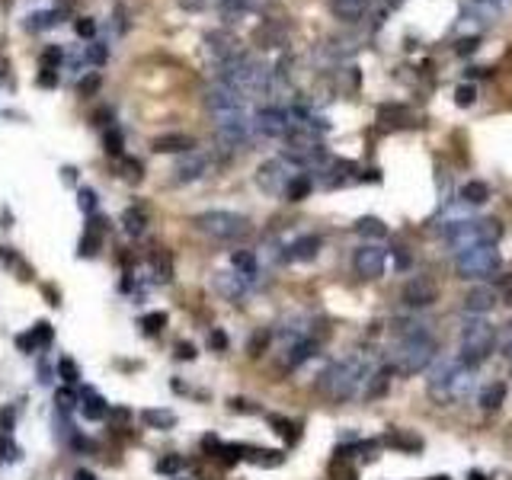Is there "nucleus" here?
Masks as SVG:
<instances>
[{
  "label": "nucleus",
  "mask_w": 512,
  "mask_h": 480,
  "mask_svg": "<svg viewBox=\"0 0 512 480\" xmlns=\"http://www.w3.org/2000/svg\"><path fill=\"white\" fill-rule=\"evenodd\" d=\"M368 378H372V362L365 356H349L327 365L318 381V391L333 404H343V400L356 398L362 391V384H368Z\"/></svg>",
  "instance_id": "1"
},
{
  "label": "nucleus",
  "mask_w": 512,
  "mask_h": 480,
  "mask_svg": "<svg viewBox=\"0 0 512 480\" xmlns=\"http://www.w3.org/2000/svg\"><path fill=\"white\" fill-rule=\"evenodd\" d=\"M432 359H436V340L422 323H410L407 330H401L397 343L391 346V365L401 375H420Z\"/></svg>",
  "instance_id": "2"
},
{
  "label": "nucleus",
  "mask_w": 512,
  "mask_h": 480,
  "mask_svg": "<svg viewBox=\"0 0 512 480\" xmlns=\"http://www.w3.org/2000/svg\"><path fill=\"white\" fill-rule=\"evenodd\" d=\"M301 173H305L301 160L291 158V154H279V158H270L256 170V186H260L266 196H285L289 186L295 183Z\"/></svg>",
  "instance_id": "3"
},
{
  "label": "nucleus",
  "mask_w": 512,
  "mask_h": 480,
  "mask_svg": "<svg viewBox=\"0 0 512 480\" xmlns=\"http://www.w3.org/2000/svg\"><path fill=\"white\" fill-rule=\"evenodd\" d=\"M193 227L199 234H205V237L224 240V244H228V240H241L243 234L250 231V221L237 212H228V208H212V212L195 215Z\"/></svg>",
  "instance_id": "4"
},
{
  "label": "nucleus",
  "mask_w": 512,
  "mask_h": 480,
  "mask_svg": "<svg viewBox=\"0 0 512 480\" xmlns=\"http://www.w3.org/2000/svg\"><path fill=\"white\" fill-rule=\"evenodd\" d=\"M493 350H497V327L487 321H474L461 333V359L458 362L468 365V369H478L480 362L490 359Z\"/></svg>",
  "instance_id": "5"
},
{
  "label": "nucleus",
  "mask_w": 512,
  "mask_h": 480,
  "mask_svg": "<svg viewBox=\"0 0 512 480\" xmlns=\"http://www.w3.org/2000/svg\"><path fill=\"white\" fill-rule=\"evenodd\" d=\"M468 388H471V369H468V365H461V362H451V359L439 362L436 371H432V378H430V394L436 400L464 398V394H468Z\"/></svg>",
  "instance_id": "6"
},
{
  "label": "nucleus",
  "mask_w": 512,
  "mask_h": 480,
  "mask_svg": "<svg viewBox=\"0 0 512 480\" xmlns=\"http://www.w3.org/2000/svg\"><path fill=\"white\" fill-rule=\"evenodd\" d=\"M499 234L503 231L497 221H451V225H445V240L455 250L474 247V244H497Z\"/></svg>",
  "instance_id": "7"
},
{
  "label": "nucleus",
  "mask_w": 512,
  "mask_h": 480,
  "mask_svg": "<svg viewBox=\"0 0 512 480\" xmlns=\"http://www.w3.org/2000/svg\"><path fill=\"white\" fill-rule=\"evenodd\" d=\"M499 269L497 244H474V247L458 250V273L461 279H487Z\"/></svg>",
  "instance_id": "8"
},
{
  "label": "nucleus",
  "mask_w": 512,
  "mask_h": 480,
  "mask_svg": "<svg viewBox=\"0 0 512 480\" xmlns=\"http://www.w3.org/2000/svg\"><path fill=\"white\" fill-rule=\"evenodd\" d=\"M291 129V116L282 106H263L253 112V138H285Z\"/></svg>",
  "instance_id": "9"
},
{
  "label": "nucleus",
  "mask_w": 512,
  "mask_h": 480,
  "mask_svg": "<svg viewBox=\"0 0 512 480\" xmlns=\"http://www.w3.org/2000/svg\"><path fill=\"white\" fill-rule=\"evenodd\" d=\"M212 167H215V158H212V151H189V154H183L180 158V164L174 167V183L176 186H186V183H195V179H202V177H208L212 173Z\"/></svg>",
  "instance_id": "10"
},
{
  "label": "nucleus",
  "mask_w": 512,
  "mask_h": 480,
  "mask_svg": "<svg viewBox=\"0 0 512 480\" xmlns=\"http://www.w3.org/2000/svg\"><path fill=\"white\" fill-rule=\"evenodd\" d=\"M250 285H253V279L243 275V273H237L234 266H224L212 275V288H215L222 298H228V302H241V298L250 292Z\"/></svg>",
  "instance_id": "11"
},
{
  "label": "nucleus",
  "mask_w": 512,
  "mask_h": 480,
  "mask_svg": "<svg viewBox=\"0 0 512 480\" xmlns=\"http://www.w3.org/2000/svg\"><path fill=\"white\" fill-rule=\"evenodd\" d=\"M353 266L362 279H378L388 269V250L378 247V244H365L353 254Z\"/></svg>",
  "instance_id": "12"
},
{
  "label": "nucleus",
  "mask_w": 512,
  "mask_h": 480,
  "mask_svg": "<svg viewBox=\"0 0 512 480\" xmlns=\"http://www.w3.org/2000/svg\"><path fill=\"white\" fill-rule=\"evenodd\" d=\"M401 298L407 308H430V304L436 302V285L426 279H410L407 285H403Z\"/></svg>",
  "instance_id": "13"
},
{
  "label": "nucleus",
  "mask_w": 512,
  "mask_h": 480,
  "mask_svg": "<svg viewBox=\"0 0 512 480\" xmlns=\"http://www.w3.org/2000/svg\"><path fill=\"white\" fill-rule=\"evenodd\" d=\"M318 250H320L318 234H305V237L291 240L289 247H285V260H289V263H308V260H314V256H318Z\"/></svg>",
  "instance_id": "14"
},
{
  "label": "nucleus",
  "mask_w": 512,
  "mask_h": 480,
  "mask_svg": "<svg viewBox=\"0 0 512 480\" xmlns=\"http://www.w3.org/2000/svg\"><path fill=\"white\" fill-rule=\"evenodd\" d=\"M493 304H497V292H493V288H487V285L474 288L471 295L464 298V311H468V314H487Z\"/></svg>",
  "instance_id": "15"
},
{
  "label": "nucleus",
  "mask_w": 512,
  "mask_h": 480,
  "mask_svg": "<svg viewBox=\"0 0 512 480\" xmlns=\"http://www.w3.org/2000/svg\"><path fill=\"white\" fill-rule=\"evenodd\" d=\"M81 413L87 419H103L106 413H109V407H106L103 394L93 391V388H83L81 391Z\"/></svg>",
  "instance_id": "16"
},
{
  "label": "nucleus",
  "mask_w": 512,
  "mask_h": 480,
  "mask_svg": "<svg viewBox=\"0 0 512 480\" xmlns=\"http://www.w3.org/2000/svg\"><path fill=\"white\" fill-rule=\"evenodd\" d=\"M154 151L157 154H189V151H195V141L189 135H164L154 141Z\"/></svg>",
  "instance_id": "17"
},
{
  "label": "nucleus",
  "mask_w": 512,
  "mask_h": 480,
  "mask_svg": "<svg viewBox=\"0 0 512 480\" xmlns=\"http://www.w3.org/2000/svg\"><path fill=\"white\" fill-rule=\"evenodd\" d=\"M365 7H368V0H330V10L346 23L359 20V16L365 14Z\"/></svg>",
  "instance_id": "18"
},
{
  "label": "nucleus",
  "mask_w": 512,
  "mask_h": 480,
  "mask_svg": "<svg viewBox=\"0 0 512 480\" xmlns=\"http://www.w3.org/2000/svg\"><path fill=\"white\" fill-rule=\"evenodd\" d=\"M141 423L151 426V429H170V426H176V413L166 410V407H147L141 413Z\"/></svg>",
  "instance_id": "19"
},
{
  "label": "nucleus",
  "mask_w": 512,
  "mask_h": 480,
  "mask_svg": "<svg viewBox=\"0 0 512 480\" xmlns=\"http://www.w3.org/2000/svg\"><path fill=\"white\" fill-rule=\"evenodd\" d=\"M49 340H52V327H49V323H35L29 333L16 336V346H20V350H26V352H33L35 346L49 343Z\"/></svg>",
  "instance_id": "20"
},
{
  "label": "nucleus",
  "mask_w": 512,
  "mask_h": 480,
  "mask_svg": "<svg viewBox=\"0 0 512 480\" xmlns=\"http://www.w3.org/2000/svg\"><path fill=\"white\" fill-rule=\"evenodd\" d=\"M461 199L468 202V206H484V202L490 199V186H487L484 179H471V183L461 186Z\"/></svg>",
  "instance_id": "21"
},
{
  "label": "nucleus",
  "mask_w": 512,
  "mask_h": 480,
  "mask_svg": "<svg viewBox=\"0 0 512 480\" xmlns=\"http://www.w3.org/2000/svg\"><path fill=\"white\" fill-rule=\"evenodd\" d=\"M122 227H125V234H128V237H141V234H145V227H147V215L141 212V208H125Z\"/></svg>",
  "instance_id": "22"
},
{
  "label": "nucleus",
  "mask_w": 512,
  "mask_h": 480,
  "mask_svg": "<svg viewBox=\"0 0 512 480\" xmlns=\"http://www.w3.org/2000/svg\"><path fill=\"white\" fill-rule=\"evenodd\" d=\"M241 455L260 467H276V465H282V458H285L282 452H266V448H241Z\"/></svg>",
  "instance_id": "23"
},
{
  "label": "nucleus",
  "mask_w": 512,
  "mask_h": 480,
  "mask_svg": "<svg viewBox=\"0 0 512 480\" xmlns=\"http://www.w3.org/2000/svg\"><path fill=\"white\" fill-rule=\"evenodd\" d=\"M503 400H506V384H499V381L487 384L484 394H480V407H484V410H499Z\"/></svg>",
  "instance_id": "24"
},
{
  "label": "nucleus",
  "mask_w": 512,
  "mask_h": 480,
  "mask_svg": "<svg viewBox=\"0 0 512 480\" xmlns=\"http://www.w3.org/2000/svg\"><path fill=\"white\" fill-rule=\"evenodd\" d=\"M311 192V179H308V173H301V177L295 179V183L289 186V192H285V199H291V202H301Z\"/></svg>",
  "instance_id": "25"
},
{
  "label": "nucleus",
  "mask_w": 512,
  "mask_h": 480,
  "mask_svg": "<svg viewBox=\"0 0 512 480\" xmlns=\"http://www.w3.org/2000/svg\"><path fill=\"white\" fill-rule=\"evenodd\" d=\"M356 231L365 234V237H388V227L381 225L378 218H362L359 225H356Z\"/></svg>",
  "instance_id": "26"
},
{
  "label": "nucleus",
  "mask_w": 512,
  "mask_h": 480,
  "mask_svg": "<svg viewBox=\"0 0 512 480\" xmlns=\"http://www.w3.org/2000/svg\"><path fill=\"white\" fill-rule=\"evenodd\" d=\"M388 446L407 448V452H420L422 442L416 439V436H403V432H391V436H388Z\"/></svg>",
  "instance_id": "27"
},
{
  "label": "nucleus",
  "mask_w": 512,
  "mask_h": 480,
  "mask_svg": "<svg viewBox=\"0 0 512 480\" xmlns=\"http://www.w3.org/2000/svg\"><path fill=\"white\" fill-rule=\"evenodd\" d=\"M478 100V87L474 83H458L455 87V103L458 106H471Z\"/></svg>",
  "instance_id": "28"
},
{
  "label": "nucleus",
  "mask_w": 512,
  "mask_h": 480,
  "mask_svg": "<svg viewBox=\"0 0 512 480\" xmlns=\"http://www.w3.org/2000/svg\"><path fill=\"white\" fill-rule=\"evenodd\" d=\"M164 323H166L164 311H154V314L141 317V330H147V333H160V327H164Z\"/></svg>",
  "instance_id": "29"
},
{
  "label": "nucleus",
  "mask_w": 512,
  "mask_h": 480,
  "mask_svg": "<svg viewBox=\"0 0 512 480\" xmlns=\"http://www.w3.org/2000/svg\"><path fill=\"white\" fill-rule=\"evenodd\" d=\"M330 474H333L337 480H356V471H353V467L343 465V458L333 461V465H330Z\"/></svg>",
  "instance_id": "30"
},
{
  "label": "nucleus",
  "mask_w": 512,
  "mask_h": 480,
  "mask_svg": "<svg viewBox=\"0 0 512 480\" xmlns=\"http://www.w3.org/2000/svg\"><path fill=\"white\" fill-rule=\"evenodd\" d=\"M272 426H279V432H282V436H285V439H289V442H295V439H298L295 423H289V419H282V417H272Z\"/></svg>",
  "instance_id": "31"
},
{
  "label": "nucleus",
  "mask_w": 512,
  "mask_h": 480,
  "mask_svg": "<svg viewBox=\"0 0 512 480\" xmlns=\"http://www.w3.org/2000/svg\"><path fill=\"white\" fill-rule=\"evenodd\" d=\"M58 371H62V378H64V381H68V384H74V381H77V365L71 362V359H62Z\"/></svg>",
  "instance_id": "32"
},
{
  "label": "nucleus",
  "mask_w": 512,
  "mask_h": 480,
  "mask_svg": "<svg viewBox=\"0 0 512 480\" xmlns=\"http://www.w3.org/2000/svg\"><path fill=\"white\" fill-rule=\"evenodd\" d=\"M0 452H4V458H7V461L20 458V448H16V446H10V442H7V436H0Z\"/></svg>",
  "instance_id": "33"
},
{
  "label": "nucleus",
  "mask_w": 512,
  "mask_h": 480,
  "mask_svg": "<svg viewBox=\"0 0 512 480\" xmlns=\"http://www.w3.org/2000/svg\"><path fill=\"white\" fill-rule=\"evenodd\" d=\"M180 467H183L180 458H164V461L157 465V471H160V474H174V471H180Z\"/></svg>",
  "instance_id": "34"
},
{
  "label": "nucleus",
  "mask_w": 512,
  "mask_h": 480,
  "mask_svg": "<svg viewBox=\"0 0 512 480\" xmlns=\"http://www.w3.org/2000/svg\"><path fill=\"white\" fill-rule=\"evenodd\" d=\"M74 404H77V398L71 391H58V407L62 410H74Z\"/></svg>",
  "instance_id": "35"
},
{
  "label": "nucleus",
  "mask_w": 512,
  "mask_h": 480,
  "mask_svg": "<svg viewBox=\"0 0 512 480\" xmlns=\"http://www.w3.org/2000/svg\"><path fill=\"white\" fill-rule=\"evenodd\" d=\"M212 346H215V350H224V346H228V340H224V333H212Z\"/></svg>",
  "instance_id": "36"
},
{
  "label": "nucleus",
  "mask_w": 512,
  "mask_h": 480,
  "mask_svg": "<svg viewBox=\"0 0 512 480\" xmlns=\"http://www.w3.org/2000/svg\"><path fill=\"white\" fill-rule=\"evenodd\" d=\"M77 29H81V35H90L97 26H93V23H81V26H77Z\"/></svg>",
  "instance_id": "37"
},
{
  "label": "nucleus",
  "mask_w": 512,
  "mask_h": 480,
  "mask_svg": "<svg viewBox=\"0 0 512 480\" xmlns=\"http://www.w3.org/2000/svg\"><path fill=\"white\" fill-rule=\"evenodd\" d=\"M77 480H97V477H90L87 471H81V474H77Z\"/></svg>",
  "instance_id": "38"
},
{
  "label": "nucleus",
  "mask_w": 512,
  "mask_h": 480,
  "mask_svg": "<svg viewBox=\"0 0 512 480\" xmlns=\"http://www.w3.org/2000/svg\"><path fill=\"white\" fill-rule=\"evenodd\" d=\"M468 480H487V477H484V474H471Z\"/></svg>",
  "instance_id": "39"
},
{
  "label": "nucleus",
  "mask_w": 512,
  "mask_h": 480,
  "mask_svg": "<svg viewBox=\"0 0 512 480\" xmlns=\"http://www.w3.org/2000/svg\"><path fill=\"white\" fill-rule=\"evenodd\" d=\"M432 480H449V477H432Z\"/></svg>",
  "instance_id": "40"
}]
</instances>
